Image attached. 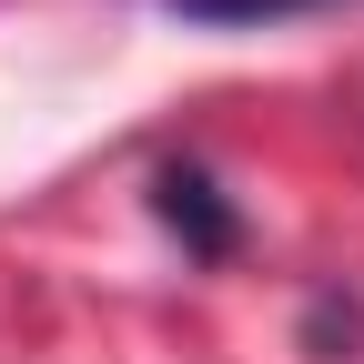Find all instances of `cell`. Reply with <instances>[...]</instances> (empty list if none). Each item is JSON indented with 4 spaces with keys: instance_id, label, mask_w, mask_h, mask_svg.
I'll list each match as a JSON object with an SVG mask.
<instances>
[{
    "instance_id": "obj_1",
    "label": "cell",
    "mask_w": 364,
    "mask_h": 364,
    "mask_svg": "<svg viewBox=\"0 0 364 364\" xmlns=\"http://www.w3.org/2000/svg\"><path fill=\"white\" fill-rule=\"evenodd\" d=\"M152 213L182 233V253H203V263H223V253H233V213H223V193H213L193 162H172V172L152 182Z\"/></svg>"
},
{
    "instance_id": "obj_2",
    "label": "cell",
    "mask_w": 364,
    "mask_h": 364,
    "mask_svg": "<svg viewBox=\"0 0 364 364\" xmlns=\"http://www.w3.org/2000/svg\"><path fill=\"white\" fill-rule=\"evenodd\" d=\"M172 21H213V31H273V21H304V11H334V0H162Z\"/></svg>"
}]
</instances>
